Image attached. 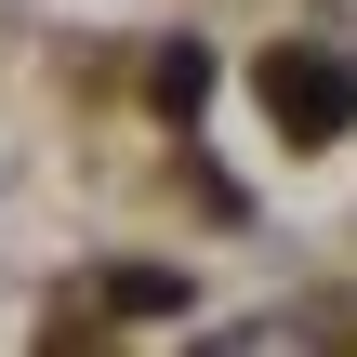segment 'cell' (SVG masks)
Instances as JSON below:
<instances>
[{
	"label": "cell",
	"mask_w": 357,
	"mask_h": 357,
	"mask_svg": "<svg viewBox=\"0 0 357 357\" xmlns=\"http://www.w3.org/2000/svg\"><path fill=\"white\" fill-rule=\"evenodd\" d=\"M265 106H278V132H344L357 119V66H331V53H265Z\"/></svg>",
	"instance_id": "6da1fadb"
},
{
	"label": "cell",
	"mask_w": 357,
	"mask_h": 357,
	"mask_svg": "<svg viewBox=\"0 0 357 357\" xmlns=\"http://www.w3.org/2000/svg\"><path fill=\"white\" fill-rule=\"evenodd\" d=\"M199 93H212V53H199V40H185V53H159V106H172V119H199Z\"/></svg>",
	"instance_id": "7a4b0ae2"
}]
</instances>
